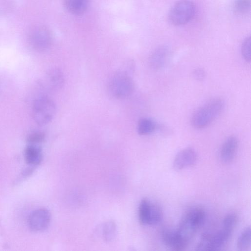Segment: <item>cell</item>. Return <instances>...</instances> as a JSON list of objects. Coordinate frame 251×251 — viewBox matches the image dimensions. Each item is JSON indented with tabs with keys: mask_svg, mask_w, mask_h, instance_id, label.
<instances>
[{
	"mask_svg": "<svg viewBox=\"0 0 251 251\" xmlns=\"http://www.w3.org/2000/svg\"><path fill=\"white\" fill-rule=\"evenodd\" d=\"M195 6L190 0H179L171 9L169 20L175 25H181L189 22L194 17Z\"/></svg>",
	"mask_w": 251,
	"mask_h": 251,
	"instance_id": "5",
	"label": "cell"
},
{
	"mask_svg": "<svg viewBox=\"0 0 251 251\" xmlns=\"http://www.w3.org/2000/svg\"><path fill=\"white\" fill-rule=\"evenodd\" d=\"M134 88V82L125 71L120 70L114 73L108 82V90L113 98L123 99L129 96Z\"/></svg>",
	"mask_w": 251,
	"mask_h": 251,
	"instance_id": "3",
	"label": "cell"
},
{
	"mask_svg": "<svg viewBox=\"0 0 251 251\" xmlns=\"http://www.w3.org/2000/svg\"><path fill=\"white\" fill-rule=\"evenodd\" d=\"M237 247L240 251H247L251 247V228L246 227L240 234L237 242Z\"/></svg>",
	"mask_w": 251,
	"mask_h": 251,
	"instance_id": "19",
	"label": "cell"
},
{
	"mask_svg": "<svg viewBox=\"0 0 251 251\" xmlns=\"http://www.w3.org/2000/svg\"><path fill=\"white\" fill-rule=\"evenodd\" d=\"M237 222V216L235 213H230L224 217L222 227L233 231Z\"/></svg>",
	"mask_w": 251,
	"mask_h": 251,
	"instance_id": "21",
	"label": "cell"
},
{
	"mask_svg": "<svg viewBox=\"0 0 251 251\" xmlns=\"http://www.w3.org/2000/svg\"><path fill=\"white\" fill-rule=\"evenodd\" d=\"M45 135L42 132H35L30 134L26 138L30 144H37L44 141Z\"/></svg>",
	"mask_w": 251,
	"mask_h": 251,
	"instance_id": "23",
	"label": "cell"
},
{
	"mask_svg": "<svg viewBox=\"0 0 251 251\" xmlns=\"http://www.w3.org/2000/svg\"><path fill=\"white\" fill-rule=\"evenodd\" d=\"M101 230L102 239L106 242H111L116 236V226L113 222H107L103 224Z\"/></svg>",
	"mask_w": 251,
	"mask_h": 251,
	"instance_id": "18",
	"label": "cell"
},
{
	"mask_svg": "<svg viewBox=\"0 0 251 251\" xmlns=\"http://www.w3.org/2000/svg\"><path fill=\"white\" fill-rule=\"evenodd\" d=\"M169 56L168 49L165 47L156 49L151 54L149 63L151 67L155 70L162 68L166 63Z\"/></svg>",
	"mask_w": 251,
	"mask_h": 251,
	"instance_id": "13",
	"label": "cell"
},
{
	"mask_svg": "<svg viewBox=\"0 0 251 251\" xmlns=\"http://www.w3.org/2000/svg\"><path fill=\"white\" fill-rule=\"evenodd\" d=\"M138 218L140 224L143 225H155L161 221L163 212L159 205L144 198L139 205Z\"/></svg>",
	"mask_w": 251,
	"mask_h": 251,
	"instance_id": "7",
	"label": "cell"
},
{
	"mask_svg": "<svg viewBox=\"0 0 251 251\" xmlns=\"http://www.w3.org/2000/svg\"><path fill=\"white\" fill-rule=\"evenodd\" d=\"M238 147L237 138L231 136L223 143L220 150V158L224 163L231 162L236 156Z\"/></svg>",
	"mask_w": 251,
	"mask_h": 251,
	"instance_id": "12",
	"label": "cell"
},
{
	"mask_svg": "<svg viewBox=\"0 0 251 251\" xmlns=\"http://www.w3.org/2000/svg\"><path fill=\"white\" fill-rule=\"evenodd\" d=\"M194 78L197 80H202L204 79L206 74L204 70L200 68H196L192 73Z\"/></svg>",
	"mask_w": 251,
	"mask_h": 251,
	"instance_id": "24",
	"label": "cell"
},
{
	"mask_svg": "<svg viewBox=\"0 0 251 251\" xmlns=\"http://www.w3.org/2000/svg\"><path fill=\"white\" fill-rule=\"evenodd\" d=\"M197 158V152L194 149L184 148L176 154L173 162L174 168L179 171L190 167L196 163Z\"/></svg>",
	"mask_w": 251,
	"mask_h": 251,
	"instance_id": "10",
	"label": "cell"
},
{
	"mask_svg": "<svg viewBox=\"0 0 251 251\" xmlns=\"http://www.w3.org/2000/svg\"><path fill=\"white\" fill-rule=\"evenodd\" d=\"M28 41L33 49L38 51H44L51 46L52 35L50 30L46 26L37 25L29 31Z\"/></svg>",
	"mask_w": 251,
	"mask_h": 251,
	"instance_id": "8",
	"label": "cell"
},
{
	"mask_svg": "<svg viewBox=\"0 0 251 251\" xmlns=\"http://www.w3.org/2000/svg\"><path fill=\"white\" fill-rule=\"evenodd\" d=\"M50 220L51 215L47 209H38L30 214L28 219V226L34 231H42L49 226Z\"/></svg>",
	"mask_w": 251,
	"mask_h": 251,
	"instance_id": "9",
	"label": "cell"
},
{
	"mask_svg": "<svg viewBox=\"0 0 251 251\" xmlns=\"http://www.w3.org/2000/svg\"><path fill=\"white\" fill-rule=\"evenodd\" d=\"M55 111V105L53 100L48 97L42 96L36 99L33 103L32 117L37 124L45 125L52 120Z\"/></svg>",
	"mask_w": 251,
	"mask_h": 251,
	"instance_id": "6",
	"label": "cell"
},
{
	"mask_svg": "<svg viewBox=\"0 0 251 251\" xmlns=\"http://www.w3.org/2000/svg\"><path fill=\"white\" fill-rule=\"evenodd\" d=\"M224 102L219 98H213L197 109L193 114L191 123L198 129L207 126L222 113Z\"/></svg>",
	"mask_w": 251,
	"mask_h": 251,
	"instance_id": "1",
	"label": "cell"
},
{
	"mask_svg": "<svg viewBox=\"0 0 251 251\" xmlns=\"http://www.w3.org/2000/svg\"><path fill=\"white\" fill-rule=\"evenodd\" d=\"M205 219L203 209L195 207L188 210L182 217L176 230L188 243L203 225Z\"/></svg>",
	"mask_w": 251,
	"mask_h": 251,
	"instance_id": "2",
	"label": "cell"
},
{
	"mask_svg": "<svg viewBox=\"0 0 251 251\" xmlns=\"http://www.w3.org/2000/svg\"><path fill=\"white\" fill-rule=\"evenodd\" d=\"M24 156L27 164L32 166L39 165L42 160L41 149L36 144H30L25 150Z\"/></svg>",
	"mask_w": 251,
	"mask_h": 251,
	"instance_id": "14",
	"label": "cell"
},
{
	"mask_svg": "<svg viewBox=\"0 0 251 251\" xmlns=\"http://www.w3.org/2000/svg\"><path fill=\"white\" fill-rule=\"evenodd\" d=\"M161 238L165 245L173 251H183L188 244L176 230L164 229L161 233Z\"/></svg>",
	"mask_w": 251,
	"mask_h": 251,
	"instance_id": "11",
	"label": "cell"
},
{
	"mask_svg": "<svg viewBox=\"0 0 251 251\" xmlns=\"http://www.w3.org/2000/svg\"><path fill=\"white\" fill-rule=\"evenodd\" d=\"M89 0H64V5L66 10L76 16L83 14L87 10Z\"/></svg>",
	"mask_w": 251,
	"mask_h": 251,
	"instance_id": "16",
	"label": "cell"
},
{
	"mask_svg": "<svg viewBox=\"0 0 251 251\" xmlns=\"http://www.w3.org/2000/svg\"><path fill=\"white\" fill-rule=\"evenodd\" d=\"M233 231L223 227L214 233L204 234L196 247L198 251H217L227 243Z\"/></svg>",
	"mask_w": 251,
	"mask_h": 251,
	"instance_id": "4",
	"label": "cell"
},
{
	"mask_svg": "<svg viewBox=\"0 0 251 251\" xmlns=\"http://www.w3.org/2000/svg\"><path fill=\"white\" fill-rule=\"evenodd\" d=\"M46 80L49 87L54 90L61 88L64 83L63 74L58 68L50 70L46 74Z\"/></svg>",
	"mask_w": 251,
	"mask_h": 251,
	"instance_id": "15",
	"label": "cell"
},
{
	"mask_svg": "<svg viewBox=\"0 0 251 251\" xmlns=\"http://www.w3.org/2000/svg\"><path fill=\"white\" fill-rule=\"evenodd\" d=\"M251 7V0H234L233 9L237 15H243L249 11Z\"/></svg>",
	"mask_w": 251,
	"mask_h": 251,
	"instance_id": "20",
	"label": "cell"
},
{
	"mask_svg": "<svg viewBox=\"0 0 251 251\" xmlns=\"http://www.w3.org/2000/svg\"><path fill=\"white\" fill-rule=\"evenodd\" d=\"M156 123L151 119L143 118L138 123L137 131L141 135H146L152 133L156 128Z\"/></svg>",
	"mask_w": 251,
	"mask_h": 251,
	"instance_id": "17",
	"label": "cell"
},
{
	"mask_svg": "<svg viewBox=\"0 0 251 251\" xmlns=\"http://www.w3.org/2000/svg\"><path fill=\"white\" fill-rule=\"evenodd\" d=\"M251 37H247L244 41L242 47L241 52L243 57L246 61L251 60Z\"/></svg>",
	"mask_w": 251,
	"mask_h": 251,
	"instance_id": "22",
	"label": "cell"
}]
</instances>
